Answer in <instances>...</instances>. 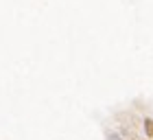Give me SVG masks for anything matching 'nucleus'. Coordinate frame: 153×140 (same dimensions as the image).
Listing matches in <instances>:
<instances>
[{
    "label": "nucleus",
    "mask_w": 153,
    "mask_h": 140,
    "mask_svg": "<svg viewBox=\"0 0 153 140\" xmlns=\"http://www.w3.org/2000/svg\"><path fill=\"white\" fill-rule=\"evenodd\" d=\"M136 140H147V138H136Z\"/></svg>",
    "instance_id": "nucleus-2"
},
{
    "label": "nucleus",
    "mask_w": 153,
    "mask_h": 140,
    "mask_svg": "<svg viewBox=\"0 0 153 140\" xmlns=\"http://www.w3.org/2000/svg\"><path fill=\"white\" fill-rule=\"evenodd\" d=\"M140 127H142V131H144V138H147V140H153V116H144Z\"/></svg>",
    "instance_id": "nucleus-1"
}]
</instances>
